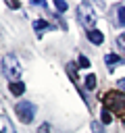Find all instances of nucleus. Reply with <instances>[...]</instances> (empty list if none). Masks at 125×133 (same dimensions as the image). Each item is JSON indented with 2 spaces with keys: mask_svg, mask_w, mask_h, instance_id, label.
I'll list each match as a JSON object with an SVG mask.
<instances>
[{
  "mask_svg": "<svg viewBox=\"0 0 125 133\" xmlns=\"http://www.w3.org/2000/svg\"><path fill=\"white\" fill-rule=\"evenodd\" d=\"M110 123H113V114L106 108H102V125H110Z\"/></svg>",
  "mask_w": 125,
  "mask_h": 133,
  "instance_id": "obj_11",
  "label": "nucleus"
},
{
  "mask_svg": "<svg viewBox=\"0 0 125 133\" xmlns=\"http://www.w3.org/2000/svg\"><path fill=\"white\" fill-rule=\"evenodd\" d=\"M8 6H10V8H19L21 4H19V2H8Z\"/></svg>",
  "mask_w": 125,
  "mask_h": 133,
  "instance_id": "obj_19",
  "label": "nucleus"
},
{
  "mask_svg": "<svg viewBox=\"0 0 125 133\" xmlns=\"http://www.w3.org/2000/svg\"><path fill=\"white\" fill-rule=\"evenodd\" d=\"M33 29H35V31L42 35V31H46V29H52V25H50L46 19H35V21H33Z\"/></svg>",
  "mask_w": 125,
  "mask_h": 133,
  "instance_id": "obj_9",
  "label": "nucleus"
},
{
  "mask_svg": "<svg viewBox=\"0 0 125 133\" xmlns=\"http://www.w3.org/2000/svg\"><path fill=\"white\" fill-rule=\"evenodd\" d=\"M88 39H90L94 46H100V44L104 42V35H102V31H98V29H92V31H88Z\"/></svg>",
  "mask_w": 125,
  "mask_h": 133,
  "instance_id": "obj_6",
  "label": "nucleus"
},
{
  "mask_svg": "<svg viewBox=\"0 0 125 133\" xmlns=\"http://www.w3.org/2000/svg\"><path fill=\"white\" fill-rule=\"evenodd\" d=\"M117 83H119V89H121V91H123V94H125V79H119V81H117Z\"/></svg>",
  "mask_w": 125,
  "mask_h": 133,
  "instance_id": "obj_18",
  "label": "nucleus"
},
{
  "mask_svg": "<svg viewBox=\"0 0 125 133\" xmlns=\"http://www.w3.org/2000/svg\"><path fill=\"white\" fill-rule=\"evenodd\" d=\"M123 125H125V118H123Z\"/></svg>",
  "mask_w": 125,
  "mask_h": 133,
  "instance_id": "obj_20",
  "label": "nucleus"
},
{
  "mask_svg": "<svg viewBox=\"0 0 125 133\" xmlns=\"http://www.w3.org/2000/svg\"><path fill=\"white\" fill-rule=\"evenodd\" d=\"M8 89H10V94L12 96H21L23 91H25V83L19 79V81H10L8 83Z\"/></svg>",
  "mask_w": 125,
  "mask_h": 133,
  "instance_id": "obj_7",
  "label": "nucleus"
},
{
  "mask_svg": "<svg viewBox=\"0 0 125 133\" xmlns=\"http://www.w3.org/2000/svg\"><path fill=\"white\" fill-rule=\"evenodd\" d=\"M4 133H15V127H12V123H10V121H6V123H4Z\"/></svg>",
  "mask_w": 125,
  "mask_h": 133,
  "instance_id": "obj_17",
  "label": "nucleus"
},
{
  "mask_svg": "<svg viewBox=\"0 0 125 133\" xmlns=\"http://www.w3.org/2000/svg\"><path fill=\"white\" fill-rule=\"evenodd\" d=\"M92 133H104V127L100 121H92Z\"/></svg>",
  "mask_w": 125,
  "mask_h": 133,
  "instance_id": "obj_12",
  "label": "nucleus"
},
{
  "mask_svg": "<svg viewBox=\"0 0 125 133\" xmlns=\"http://www.w3.org/2000/svg\"><path fill=\"white\" fill-rule=\"evenodd\" d=\"M113 10L117 12V19H115L113 23H115V25H119V27H125V4H117Z\"/></svg>",
  "mask_w": 125,
  "mask_h": 133,
  "instance_id": "obj_5",
  "label": "nucleus"
},
{
  "mask_svg": "<svg viewBox=\"0 0 125 133\" xmlns=\"http://www.w3.org/2000/svg\"><path fill=\"white\" fill-rule=\"evenodd\" d=\"M104 62L108 64V69H115L117 64H121V62H123V58H121L119 54H113V52H110V54H106V56H104Z\"/></svg>",
  "mask_w": 125,
  "mask_h": 133,
  "instance_id": "obj_8",
  "label": "nucleus"
},
{
  "mask_svg": "<svg viewBox=\"0 0 125 133\" xmlns=\"http://www.w3.org/2000/svg\"><path fill=\"white\" fill-rule=\"evenodd\" d=\"M77 62H79V69H88V66H90V60H88V58H85L83 54H79Z\"/></svg>",
  "mask_w": 125,
  "mask_h": 133,
  "instance_id": "obj_13",
  "label": "nucleus"
},
{
  "mask_svg": "<svg viewBox=\"0 0 125 133\" xmlns=\"http://www.w3.org/2000/svg\"><path fill=\"white\" fill-rule=\"evenodd\" d=\"M15 112H17V116H19L21 123L29 125V123L33 121V116H35V104L29 102V100H21V102H17Z\"/></svg>",
  "mask_w": 125,
  "mask_h": 133,
  "instance_id": "obj_4",
  "label": "nucleus"
},
{
  "mask_svg": "<svg viewBox=\"0 0 125 133\" xmlns=\"http://www.w3.org/2000/svg\"><path fill=\"white\" fill-rule=\"evenodd\" d=\"M21 62H19V58L15 56V54H4V58H2V75L8 79V81H19V77H21Z\"/></svg>",
  "mask_w": 125,
  "mask_h": 133,
  "instance_id": "obj_3",
  "label": "nucleus"
},
{
  "mask_svg": "<svg viewBox=\"0 0 125 133\" xmlns=\"http://www.w3.org/2000/svg\"><path fill=\"white\" fill-rule=\"evenodd\" d=\"M75 15H77V21H79L88 31L94 29V25H96V10H94V6H92L90 2H79L77 8H75Z\"/></svg>",
  "mask_w": 125,
  "mask_h": 133,
  "instance_id": "obj_2",
  "label": "nucleus"
},
{
  "mask_svg": "<svg viewBox=\"0 0 125 133\" xmlns=\"http://www.w3.org/2000/svg\"><path fill=\"white\" fill-rule=\"evenodd\" d=\"M117 46H119V48L125 52V33H121V35L117 37Z\"/></svg>",
  "mask_w": 125,
  "mask_h": 133,
  "instance_id": "obj_15",
  "label": "nucleus"
},
{
  "mask_svg": "<svg viewBox=\"0 0 125 133\" xmlns=\"http://www.w3.org/2000/svg\"><path fill=\"white\" fill-rule=\"evenodd\" d=\"M54 6H56V10H60V12H65V10L69 8V4H67V2H63V0H56V2H54Z\"/></svg>",
  "mask_w": 125,
  "mask_h": 133,
  "instance_id": "obj_14",
  "label": "nucleus"
},
{
  "mask_svg": "<svg viewBox=\"0 0 125 133\" xmlns=\"http://www.w3.org/2000/svg\"><path fill=\"white\" fill-rule=\"evenodd\" d=\"M102 104H104V108L110 114H117V116H123L125 118V94L123 91H119V89L106 91L102 96Z\"/></svg>",
  "mask_w": 125,
  "mask_h": 133,
  "instance_id": "obj_1",
  "label": "nucleus"
},
{
  "mask_svg": "<svg viewBox=\"0 0 125 133\" xmlns=\"http://www.w3.org/2000/svg\"><path fill=\"white\" fill-rule=\"evenodd\" d=\"M38 133H50V125H48V123H42V125L38 127Z\"/></svg>",
  "mask_w": 125,
  "mask_h": 133,
  "instance_id": "obj_16",
  "label": "nucleus"
},
{
  "mask_svg": "<svg viewBox=\"0 0 125 133\" xmlns=\"http://www.w3.org/2000/svg\"><path fill=\"white\" fill-rule=\"evenodd\" d=\"M85 87H88V89H94V87H96V75H94V73L85 77Z\"/></svg>",
  "mask_w": 125,
  "mask_h": 133,
  "instance_id": "obj_10",
  "label": "nucleus"
}]
</instances>
